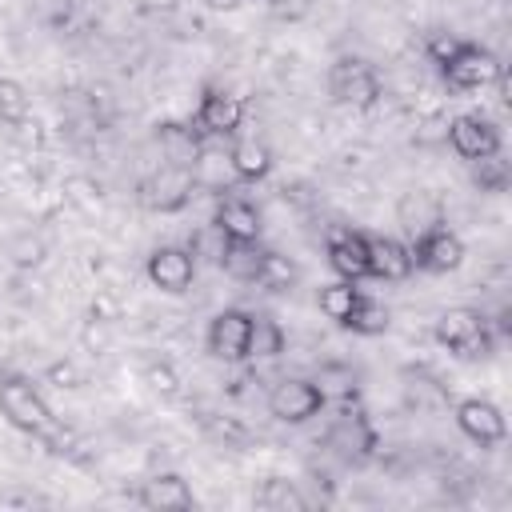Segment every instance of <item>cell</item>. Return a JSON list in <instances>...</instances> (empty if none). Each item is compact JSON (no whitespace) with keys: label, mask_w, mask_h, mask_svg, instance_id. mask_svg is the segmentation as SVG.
Segmentation results:
<instances>
[{"label":"cell","mask_w":512,"mask_h":512,"mask_svg":"<svg viewBox=\"0 0 512 512\" xmlns=\"http://www.w3.org/2000/svg\"><path fill=\"white\" fill-rule=\"evenodd\" d=\"M364 292L352 284V280H332V284H324L320 288V296H316V304H320V312L328 316V320H336V324H344L348 320V312L356 308V300H360Z\"/></svg>","instance_id":"cell-27"},{"label":"cell","mask_w":512,"mask_h":512,"mask_svg":"<svg viewBox=\"0 0 512 512\" xmlns=\"http://www.w3.org/2000/svg\"><path fill=\"white\" fill-rule=\"evenodd\" d=\"M136 504L148 512H188L196 504V492L180 472H156L136 488Z\"/></svg>","instance_id":"cell-16"},{"label":"cell","mask_w":512,"mask_h":512,"mask_svg":"<svg viewBox=\"0 0 512 512\" xmlns=\"http://www.w3.org/2000/svg\"><path fill=\"white\" fill-rule=\"evenodd\" d=\"M252 504L264 508V512H304L312 500L300 492L296 480H284V476H268L256 492H252Z\"/></svg>","instance_id":"cell-23"},{"label":"cell","mask_w":512,"mask_h":512,"mask_svg":"<svg viewBox=\"0 0 512 512\" xmlns=\"http://www.w3.org/2000/svg\"><path fill=\"white\" fill-rule=\"evenodd\" d=\"M324 256H328V268L340 276V280H372V264H368V236L356 232V228H332L324 236Z\"/></svg>","instance_id":"cell-12"},{"label":"cell","mask_w":512,"mask_h":512,"mask_svg":"<svg viewBox=\"0 0 512 512\" xmlns=\"http://www.w3.org/2000/svg\"><path fill=\"white\" fill-rule=\"evenodd\" d=\"M324 444L344 460V464H368L380 448V432L368 420V412L352 400V404H336V416L324 432Z\"/></svg>","instance_id":"cell-5"},{"label":"cell","mask_w":512,"mask_h":512,"mask_svg":"<svg viewBox=\"0 0 512 512\" xmlns=\"http://www.w3.org/2000/svg\"><path fill=\"white\" fill-rule=\"evenodd\" d=\"M212 224H216L228 240H260V208H256L248 196L232 192V188L216 196Z\"/></svg>","instance_id":"cell-17"},{"label":"cell","mask_w":512,"mask_h":512,"mask_svg":"<svg viewBox=\"0 0 512 512\" xmlns=\"http://www.w3.org/2000/svg\"><path fill=\"white\" fill-rule=\"evenodd\" d=\"M432 332H436V344L448 348L460 360H484V356H492V348L500 340L496 324L480 308H464V304L460 308H444L436 316Z\"/></svg>","instance_id":"cell-3"},{"label":"cell","mask_w":512,"mask_h":512,"mask_svg":"<svg viewBox=\"0 0 512 512\" xmlns=\"http://www.w3.org/2000/svg\"><path fill=\"white\" fill-rule=\"evenodd\" d=\"M328 96L340 108L368 112V108L380 104L384 84H380V72L364 56H336L332 68H328Z\"/></svg>","instance_id":"cell-4"},{"label":"cell","mask_w":512,"mask_h":512,"mask_svg":"<svg viewBox=\"0 0 512 512\" xmlns=\"http://www.w3.org/2000/svg\"><path fill=\"white\" fill-rule=\"evenodd\" d=\"M192 176H196V188H212L216 196H220V192H228V188L236 184L232 164H228V152H224V148H216L212 140L204 144V152H200V160H196Z\"/></svg>","instance_id":"cell-24"},{"label":"cell","mask_w":512,"mask_h":512,"mask_svg":"<svg viewBox=\"0 0 512 512\" xmlns=\"http://www.w3.org/2000/svg\"><path fill=\"white\" fill-rule=\"evenodd\" d=\"M324 408H328V400H324L320 384L308 380V376H284V380L272 384V392H268V412H272V420H280V424H308V420L320 416Z\"/></svg>","instance_id":"cell-8"},{"label":"cell","mask_w":512,"mask_h":512,"mask_svg":"<svg viewBox=\"0 0 512 512\" xmlns=\"http://www.w3.org/2000/svg\"><path fill=\"white\" fill-rule=\"evenodd\" d=\"M264 256H268V248L260 240H224L220 268L232 280H240V284H256L260 280V268H264Z\"/></svg>","instance_id":"cell-21"},{"label":"cell","mask_w":512,"mask_h":512,"mask_svg":"<svg viewBox=\"0 0 512 512\" xmlns=\"http://www.w3.org/2000/svg\"><path fill=\"white\" fill-rule=\"evenodd\" d=\"M224 240H228V236H224V232H220L216 224H204V228H200V232L192 236L188 252L196 256V264H200V260H212V264L220 268V256H224Z\"/></svg>","instance_id":"cell-32"},{"label":"cell","mask_w":512,"mask_h":512,"mask_svg":"<svg viewBox=\"0 0 512 512\" xmlns=\"http://www.w3.org/2000/svg\"><path fill=\"white\" fill-rule=\"evenodd\" d=\"M204 344H208V356H212V360L244 364V360H248V312H244V308H220V312L208 320Z\"/></svg>","instance_id":"cell-13"},{"label":"cell","mask_w":512,"mask_h":512,"mask_svg":"<svg viewBox=\"0 0 512 512\" xmlns=\"http://www.w3.org/2000/svg\"><path fill=\"white\" fill-rule=\"evenodd\" d=\"M300 280V268L284 256V252H276V248H268V256H264V268H260V288H268V292H288L292 284Z\"/></svg>","instance_id":"cell-29"},{"label":"cell","mask_w":512,"mask_h":512,"mask_svg":"<svg viewBox=\"0 0 512 512\" xmlns=\"http://www.w3.org/2000/svg\"><path fill=\"white\" fill-rule=\"evenodd\" d=\"M396 224H400L408 236H420V232L444 224V208H440V200H436L432 192L412 188V192H404V196L396 200Z\"/></svg>","instance_id":"cell-20"},{"label":"cell","mask_w":512,"mask_h":512,"mask_svg":"<svg viewBox=\"0 0 512 512\" xmlns=\"http://www.w3.org/2000/svg\"><path fill=\"white\" fill-rule=\"evenodd\" d=\"M228 164H232L236 184H256V180H264L272 172L276 156L260 136H236L232 148H228Z\"/></svg>","instance_id":"cell-18"},{"label":"cell","mask_w":512,"mask_h":512,"mask_svg":"<svg viewBox=\"0 0 512 512\" xmlns=\"http://www.w3.org/2000/svg\"><path fill=\"white\" fill-rule=\"evenodd\" d=\"M192 196H196V176L188 168H176V164H160L140 180V204L156 216L184 212L192 204Z\"/></svg>","instance_id":"cell-6"},{"label":"cell","mask_w":512,"mask_h":512,"mask_svg":"<svg viewBox=\"0 0 512 512\" xmlns=\"http://www.w3.org/2000/svg\"><path fill=\"white\" fill-rule=\"evenodd\" d=\"M28 112H32V100H28L24 84L12 80V76H0V120L4 124H24Z\"/></svg>","instance_id":"cell-30"},{"label":"cell","mask_w":512,"mask_h":512,"mask_svg":"<svg viewBox=\"0 0 512 512\" xmlns=\"http://www.w3.org/2000/svg\"><path fill=\"white\" fill-rule=\"evenodd\" d=\"M428 56H432V64L440 68V76L452 92H480V88L496 84L500 72H504L500 56L492 48L476 44V40L436 36V40H428Z\"/></svg>","instance_id":"cell-2"},{"label":"cell","mask_w":512,"mask_h":512,"mask_svg":"<svg viewBox=\"0 0 512 512\" xmlns=\"http://www.w3.org/2000/svg\"><path fill=\"white\" fill-rule=\"evenodd\" d=\"M284 328L268 312H248V360H276L284 352Z\"/></svg>","instance_id":"cell-22"},{"label":"cell","mask_w":512,"mask_h":512,"mask_svg":"<svg viewBox=\"0 0 512 512\" xmlns=\"http://www.w3.org/2000/svg\"><path fill=\"white\" fill-rule=\"evenodd\" d=\"M148 384H152L164 400H172V396L180 392V380H176V372H172L168 364H152V368H148Z\"/></svg>","instance_id":"cell-33"},{"label":"cell","mask_w":512,"mask_h":512,"mask_svg":"<svg viewBox=\"0 0 512 512\" xmlns=\"http://www.w3.org/2000/svg\"><path fill=\"white\" fill-rule=\"evenodd\" d=\"M368 264H372V280H392V284L416 272L408 244L396 236H368Z\"/></svg>","instance_id":"cell-19"},{"label":"cell","mask_w":512,"mask_h":512,"mask_svg":"<svg viewBox=\"0 0 512 512\" xmlns=\"http://www.w3.org/2000/svg\"><path fill=\"white\" fill-rule=\"evenodd\" d=\"M408 252H412V268L432 272V276H448V272H456L464 264V240L444 224L412 236Z\"/></svg>","instance_id":"cell-10"},{"label":"cell","mask_w":512,"mask_h":512,"mask_svg":"<svg viewBox=\"0 0 512 512\" xmlns=\"http://www.w3.org/2000/svg\"><path fill=\"white\" fill-rule=\"evenodd\" d=\"M152 140H156L164 164H176V168H188V172L196 168V160H200V152L208 144L192 120H160L152 128Z\"/></svg>","instance_id":"cell-15"},{"label":"cell","mask_w":512,"mask_h":512,"mask_svg":"<svg viewBox=\"0 0 512 512\" xmlns=\"http://www.w3.org/2000/svg\"><path fill=\"white\" fill-rule=\"evenodd\" d=\"M212 12H236L240 4H248V0H204Z\"/></svg>","instance_id":"cell-34"},{"label":"cell","mask_w":512,"mask_h":512,"mask_svg":"<svg viewBox=\"0 0 512 512\" xmlns=\"http://www.w3.org/2000/svg\"><path fill=\"white\" fill-rule=\"evenodd\" d=\"M44 256H48V244L36 232H16L8 240V260L16 268H36V264H44Z\"/></svg>","instance_id":"cell-31"},{"label":"cell","mask_w":512,"mask_h":512,"mask_svg":"<svg viewBox=\"0 0 512 512\" xmlns=\"http://www.w3.org/2000/svg\"><path fill=\"white\" fill-rule=\"evenodd\" d=\"M468 168H472V184H476L480 192H488V196L508 192V184H512V168H508L504 152H492V156L468 160Z\"/></svg>","instance_id":"cell-26"},{"label":"cell","mask_w":512,"mask_h":512,"mask_svg":"<svg viewBox=\"0 0 512 512\" xmlns=\"http://www.w3.org/2000/svg\"><path fill=\"white\" fill-rule=\"evenodd\" d=\"M316 384H320V392H324L328 404H352L356 392H360L356 388V372L348 364H324L316 372Z\"/></svg>","instance_id":"cell-28"},{"label":"cell","mask_w":512,"mask_h":512,"mask_svg":"<svg viewBox=\"0 0 512 512\" xmlns=\"http://www.w3.org/2000/svg\"><path fill=\"white\" fill-rule=\"evenodd\" d=\"M456 428L480 448H496L508 440V420H504L500 404H492L484 396H464L456 404Z\"/></svg>","instance_id":"cell-14"},{"label":"cell","mask_w":512,"mask_h":512,"mask_svg":"<svg viewBox=\"0 0 512 512\" xmlns=\"http://www.w3.org/2000/svg\"><path fill=\"white\" fill-rule=\"evenodd\" d=\"M192 124L200 128L204 140H228L244 124V100L236 92L220 88V84H208L200 104H196V112H192Z\"/></svg>","instance_id":"cell-9"},{"label":"cell","mask_w":512,"mask_h":512,"mask_svg":"<svg viewBox=\"0 0 512 512\" xmlns=\"http://www.w3.org/2000/svg\"><path fill=\"white\" fill-rule=\"evenodd\" d=\"M444 140L460 160H480L492 152H504V132L484 112H460L444 124Z\"/></svg>","instance_id":"cell-7"},{"label":"cell","mask_w":512,"mask_h":512,"mask_svg":"<svg viewBox=\"0 0 512 512\" xmlns=\"http://www.w3.org/2000/svg\"><path fill=\"white\" fill-rule=\"evenodd\" d=\"M0 412H4V420L16 432L40 440L52 456H72L80 448V440L72 436V428H64L52 416L48 400L40 396V388L32 384V376H24V372H0Z\"/></svg>","instance_id":"cell-1"},{"label":"cell","mask_w":512,"mask_h":512,"mask_svg":"<svg viewBox=\"0 0 512 512\" xmlns=\"http://www.w3.org/2000/svg\"><path fill=\"white\" fill-rule=\"evenodd\" d=\"M388 324H392V312H388L380 300L360 296V300H356V308L348 312V320H344L340 328H348V332H356V336H384V332H388Z\"/></svg>","instance_id":"cell-25"},{"label":"cell","mask_w":512,"mask_h":512,"mask_svg":"<svg viewBox=\"0 0 512 512\" xmlns=\"http://www.w3.org/2000/svg\"><path fill=\"white\" fill-rule=\"evenodd\" d=\"M196 256L184 248V244H160L148 252V264H144V276L152 288H160L164 296H180L192 288L196 280Z\"/></svg>","instance_id":"cell-11"}]
</instances>
